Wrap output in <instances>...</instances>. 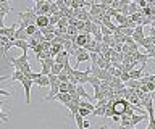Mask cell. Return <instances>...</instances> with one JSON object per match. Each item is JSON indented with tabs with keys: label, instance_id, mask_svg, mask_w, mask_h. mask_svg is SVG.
<instances>
[{
	"label": "cell",
	"instance_id": "cell-1",
	"mask_svg": "<svg viewBox=\"0 0 155 129\" xmlns=\"http://www.w3.org/2000/svg\"><path fill=\"white\" fill-rule=\"evenodd\" d=\"M10 63L15 66V69L21 71L26 78L31 76L32 69H31V65H29V60H28V53H23L19 58H10Z\"/></svg>",
	"mask_w": 155,
	"mask_h": 129
},
{
	"label": "cell",
	"instance_id": "cell-2",
	"mask_svg": "<svg viewBox=\"0 0 155 129\" xmlns=\"http://www.w3.org/2000/svg\"><path fill=\"white\" fill-rule=\"evenodd\" d=\"M18 16H19V20L23 23H26L28 26L36 24V20H37V13L34 11V8H28V11H19Z\"/></svg>",
	"mask_w": 155,
	"mask_h": 129
},
{
	"label": "cell",
	"instance_id": "cell-3",
	"mask_svg": "<svg viewBox=\"0 0 155 129\" xmlns=\"http://www.w3.org/2000/svg\"><path fill=\"white\" fill-rule=\"evenodd\" d=\"M128 108H129V102L124 100V98H116L113 102V111H115V114H118V116L126 114Z\"/></svg>",
	"mask_w": 155,
	"mask_h": 129
},
{
	"label": "cell",
	"instance_id": "cell-4",
	"mask_svg": "<svg viewBox=\"0 0 155 129\" xmlns=\"http://www.w3.org/2000/svg\"><path fill=\"white\" fill-rule=\"evenodd\" d=\"M21 84H23V87H24V94H26V103H31V87H32L34 81L26 78Z\"/></svg>",
	"mask_w": 155,
	"mask_h": 129
},
{
	"label": "cell",
	"instance_id": "cell-5",
	"mask_svg": "<svg viewBox=\"0 0 155 129\" xmlns=\"http://www.w3.org/2000/svg\"><path fill=\"white\" fill-rule=\"evenodd\" d=\"M36 26H37V29H44V27H47V26H50V18L48 16H37V20H36Z\"/></svg>",
	"mask_w": 155,
	"mask_h": 129
},
{
	"label": "cell",
	"instance_id": "cell-6",
	"mask_svg": "<svg viewBox=\"0 0 155 129\" xmlns=\"http://www.w3.org/2000/svg\"><path fill=\"white\" fill-rule=\"evenodd\" d=\"M68 58H70V53H68L66 50H63L61 53H58V55L55 56V63H60V65L65 66L66 63H70V61H68Z\"/></svg>",
	"mask_w": 155,
	"mask_h": 129
},
{
	"label": "cell",
	"instance_id": "cell-7",
	"mask_svg": "<svg viewBox=\"0 0 155 129\" xmlns=\"http://www.w3.org/2000/svg\"><path fill=\"white\" fill-rule=\"evenodd\" d=\"M65 107H68V110H70L71 116H76L78 111H79V102H74V100H71L70 103H66Z\"/></svg>",
	"mask_w": 155,
	"mask_h": 129
},
{
	"label": "cell",
	"instance_id": "cell-8",
	"mask_svg": "<svg viewBox=\"0 0 155 129\" xmlns=\"http://www.w3.org/2000/svg\"><path fill=\"white\" fill-rule=\"evenodd\" d=\"M34 84L39 87H50V79H48V76H41L37 81H34Z\"/></svg>",
	"mask_w": 155,
	"mask_h": 129
},
{
	"label": "cell",
	"instance_id": "cell-9",
	"mask_svg": "<svg viewBox=\"0 0 155 129\" xmlns=\"http://www.w3.org/2000/svg\"><path fill=\"white\" fill-rule=\"evenodd\" d=\"M149 114H134L133 118H131V127H136V124H139L140 121H144V119H147Z\"/></svg>",
	"mask_w": 155,
	"mask_h": 129
},
{
	"label": "cell",
	"instance_id": "cell-10",
	"mask_svg": "<svg viewBox=\"0 0 155 129\" xmlns=\"http://www.w3.org/2000/svg\"><path fill=\"white\" fill-rule=\"evenodd\" d=\"M142 71H144V65L140 66V68H137V69H133L129 73V78L131 79H134V81H139L140 78H142Z\"/></svg>",
	"mask_w": 155,
	"mask_h": 129
},
{
	"label": "cell",
	"instance_id": "cell-11",
	"mask_svg": "<svg viewBox=\"0 0 155 129\" xmlns=\"http://www.w3.org/2000/svg\"><path fill=\"white\" fill-rule=\"evenodd\" d=\"M13 45H15V47H18V49H21V50H23V53H28V50H29L28 40H15V42H13Z\"/></svg>",
	"mask_w": 155,
	"mask_h": 129
},
{
	"label": "cell",
	"instance_id": "cell-12",
	"mask_svg": "<svg viewBox=\"0 0 155 129\" xmlns=\"http://www.w3.org/2000/svg\"><path fill=\"white\" fill-rule=\"evenodd\" d=\"M63 50H65V47H63L61 44H52V47H50V53H52L53 58H55L58 53H61Z\"/></svg>",
	"mask_w": 155,
	"mask_h": 129
},
{
	"label": "cell",
	"instance_id": "cell-13",
	"mask_svg": "<svg viewBox=\"0 0 155 129\" xmlns=\"http://www.w3.org/2000/svg\"><path fill=\"white\" fill-rule=\"evenodd\" d=\"M76 61H78V65L84 63V61H91V53H87V52L84 50L82 53H79V55L76 56Z\"/></svg>",
	"mask_w": 155,
	"mask_h": 129
},
{
	"label": "cell",
	"instance_id": "cell-14",
	"mask_svg": "<svg viewBox=\"0 0 155 129\" xmlns=\"http://www.w3.org/2000/svg\"><path fill=\"white\" fill-rule=\"evenodd\" d=\"M55 98H57V100H60V102H61L63 105H66V103H70V102H71V100H73L70 94H58V95H57V97H55Z\"/></svg>",
	"mask_w": 155,
	"mask_h": 129
},
{
	"label": "cell",
	"instance_id": "cell-15",
	"mask_svg": "<svg viewBox=\"0 0 155 129\" xmlns=\"http://www.w3.org/2000/svg\"><path fill=\"white\" fill-rule=\"evenodd\" d=\"M128 11H129V16H131V15H134V13H140L142 10L139 8V5L136 2H131L129 5H128Z\"/></svg>",
	"mask_w": 155,
	"mask_h": 129
},
{
	"label": "cell",
	"instance_id": "cell-16",
	"mask_svg": "<svg viewBox=\"0 0 155 129\" xmlns=\"http://www.w3.org/2000/svg\"><path fill=\"white\" fill-rule=\"evenodd\" d=\"M113 39H115L116 44L124 45V44H126V39H128V37H126V36L123 34V32H120V34H113Z\"/></svg>",
	"mask_w": 155,
	"mask_h": 129
},
{
	"label": "cell",
	"instance_id": "cell-17",
	"mask_svg": "<svg viewBox=\"0 0 155 129\" xmlns=\"http://www.w3.org/2000/svg\"><path fill=\"white\" fill-rule=\"evenodd\" d=\"M12 79L13 81H18V82H23L24 79H26V76H24L21 71H18V69H15V73L12 74Z\"/></svg>",
	"mask_w": 155,
	"mask_h": 129
},
{
	"label": "cell",
	"instance_id": "cell-18",
	"mask_svg": "<svg viewBox=\"0 0 155 129\" xmlns=\"http://www.w3.org/2000/svg\"><path fill=\"white\" fill-rule=\"evenodd\" d=\"M76 95H79V97H84V98H91V95L86 92V89L82 87V85H78V89H76Z\"/></svg>",
	"mask_w": 155,
	"mask_h": 129
},
{
	"label": "cell",
	"instance_id": "cell-19",
	"mask_svg": "<svg viewBox=\"0 0 155 129\" xmlns=\"http://www.w3.org/2000/svg\"><path fill=\"white\" fill-rule=\"evenodd\" d=\"M61 71H63V65H60V63H53V65H52V74L58 76Z\"/></svg>",
	"mask_w": 155,
	"mask_h": 129
},
{
	"label": "cell",
	"instance_id": "cell-20",
	"mask_svg": "<svg viewBox=\"0 0 155 129\" xmlns=\"http://www.w3.org/2000/svg\"><path fill=\"white\" fill-rule=\"evenodd\" d=\"M37 31H39V29H37V26H36V24H32V26H28V27H26V34H28V37H32Z\"/></svg>",
	"mask_w": 155,
	"mask_h": 129
},
{
	"label": "cell",
	"instance_id": "cell-21",
	"mask_svg": "<svg viewBox=\"0 0 155 129\" xmlns=\"http://www.w3.org/2000/svg\"><path fill=\"white\" fill-rule=\"evenodd\" d=\"M74 119H76V124H78V129H84V118L81 116L79 113L74 116Z\"/></svg>",
	"mask_w": 155,
	"mask_h": 129
},
{
	"label": "cell",
	"instance_id": "cell-22",
	"mask_svg": "<svg viewBox=\"0 0 155 129\" xmlns=\"http://www.w3.org/2000/svg\"><path fill=\"white\" fill-rule=\"evenodd\" d=\"M113 20H115L116 23H118L120 26H123L124 23H126V20H128V16H124V15H120V13H118V15H116V16L113 18Z\"/></svg>",
	"mask_w": 155,
	"mask_h": 129
},
{
	"label": "cell",
	"instance_id": "cell-23",
	"mask_svg": "<svg viewBox=\"0 0 155 129\" xmlns=\"http://www.w3.org/2000/svg\"><path fill=\"white\" fill-rule=\"evenodd\" d=\"M89 84H92L94 87H100L102 81H100L99 78H95V76H92V74H91V78H89Z\"/></svg>",
	"mask_w": 155,
	"mask_h": 129
},
{
	"label": "cell",
	"instance_id": "cell-24",
	"mask_svg": "<svg viewBox=\"0 0 155 129\" xmlns=\"http://www.w3.org/2000/svg\"><path fill=\"white\" fill-rule=\"evenodd\" d=\"M78 113H79L82 118H87V116H91V114H92L91 110H86V108H81V107H79V111H78Z\"/></svg>",
	"mask_w": 155,
	"mask_h": 129
},
{
	"label": "cell",
	"instance_id": "cell-25",
	"mask_svg": "<svg viewBox=\"0 0 155 129\" xmlns=\"http://www.w3.org/2000/svg\"><path fill=\"white\" fill-rule=\"evenodd\" d=\"M136 3L139 5L140 10H144V8H147V7H149V2H147V0H137Z\"/></svg>",
	"mask_w": 155,
	"mask_h": 129
},
{
	"label": "cell",
	"instance_id": "cell-26",
	"mask_svg": "<svg viewBox=\"0 0 155 129\" xmlns=\"http://www.w3.org/2000/svg\"><path fill=\"white\" fill-rule=\"evenodd\" d=\"M60 94H68V82L60 84Z\"/></svg>",
	"mask_w": 155,
	"mask_h": 129
},
{
	"label": "cell",
	"instance_id": "cell-27",
	"mask_svg": "<svg viewBox=\"0 0 155 129\" xmlns=\"http://www.w3.org/2000/svg\"><path fill=\"white\" fill-rule=\"evenodd\" d=\"M99 53H95V52H92V53H91V61H92V65H95L97 63V60H99Z\"/></svg>",
	"mask_w": 155,
	"mask_h": 129
},
{
	"label": "cell",
	"instance_id": "cell-28",
	"mask_svg": "<svg viewBox=\"0 0 155 129\" xmlns=\"http://www.w3.org/2000/svg\"><path fill=\"white\" fill-rule=\"evenodd\" d=\"M41 73H34V71H32V73H31V76H29V79H32V81H37L39 78H41Z\"/></svg>",
	"mask_w": 155,
	"mask_h": 129
},
{
	"label": "cell",
	"instance_id": "cell-29",
	"mask_svg": "<svg viewBox=\"0 0 155 129\" xmlns=\"http://www.w3.org/2000/svg\"><path fill=\"white\" fill-rule=\"evenodd\" d=\"M120 79H121V81H123V82L126 84V82H128V81L131 79V78H129V73H123V74H121V78H120Z\"/></svg>",
	"mask_w": 155,
	"mask_h": 129
},
{
	"label": "cell",
	"instance_id": "cell-30",
	"mask_svg": "<svg viewBox=\"0 0 155 129\" xmlns=\"http://www.w3.org/2000/svg\"><path fill=\"white\" fill-rule=\"evenodd\" d=\"M134 34H144V26H136V29H134Z\"/></svg>",
	"mask_w": 155,
	"mask_h": 129
},
{
	"label": "cell",
	"instance_id": "cell-31",
	"mask_svg": "<svg viewBox=\"0 0 155 129\" xmlns=\"http://www.w3.org/2000/svg\"><path fill=\"white\" fill-rule=\"evenodd\" d=\"M0 95H5V97H10V92L5 89H0Z\"/></svg>",
	"mask_w": 155,
	"mask_h": 129
},
{
	"label": "cell",
	"instance_id": "cell-32",
	"mask_svg": "<svg viewBox=\"0 0 155 129\" xmlns=\"http://www.w3.org/2000/svg\"><path fill=\"white\" fill-rule=\"evenodd\" d=\"M89 126H91V123H89V121H84V129H87Z\"/></svg>",
	"mask_w": 155,
	"mask_h": 129
},
{
	"label": "cell",
	"instance_id": "cell-33",
	"mask_svg": "<svg viewBox=\"0 0 155 129\" xmlns=\"http://www.w3.org/2000/svg\"><path fill=\"white\" fill-rule=\"evenodd\" d=\"M150 26H152V27H153V29H155V21H153V23H152V24H150Z\"/></svg>",
	"mask_w": 155,
	"mask_h": 129
},
{
	"label": "cell",
	"instance_id": "cell-34",
	"mask_svg": "<svg viewBox=\"0 0 155 129\" xmlns=\"http://www.w3.org/2000/svg\"><path fill=\"white\" fill-rule=\"evenodd\" d=\"M99 129H105V126H99Z\"/></svg>",
	"mask_w": 155,
	"mask_h": 129
},
{
	"label": "cell",
	"instance_id": "cell-35",
	"mask_svg": "<svg viewBox=\"0 0 155 129\" xmlns=\"http://www.w3.org/2000/svg\"><path fill=\"white\" fill-rule=\"evenodd\" d=\"M126 129H136V127H131V126H129V127H126Z\"/></svg>",
	"mask_w": 155,
	"mask_h": 129
}]
</instances>
